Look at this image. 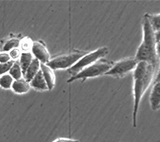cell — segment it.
Here are the masks:
<instances>
[{"label":"cell","instance_id":"obj_1","mask_svg":"<svg viewBox=\"0 0 160 142\" xmlns=\"http://www.w3.org/2000/svg\"><path fill=\"white\" fill-rule=\"evenodd\" d=\"M157 67L146 62H139L134 68V110H133V126L136 127L137 114L139 103L143 94L153 81Z\"/></svg>","mask_w":160,"mask_h":142},{"label":"cell","instance_id":"obj_2","mask_svg":"<svg viewBox=\"0 0 160 142\" xmlns=\"http://www.w3.org/2000/svg\"><path fill=\"white\" fill-rule=\"evenodd\" d=\"M143 41L138 48L135 59L138 62H146L158 67L159 58L156 53L155 33L153 32L146 15L143 16Z\"/></svg>","mask_w":160,"mask_h":142},{"label":"cell","instance_id":"obj_3","mask_svg":"<svg viewBox=\"0 0 160 142\" xmlns=\"http://www.w3.org/2000/svg\"><path fill=\"white\" fill-rule=\"evenodd\" d=\"M114 63H115L111 62V61L100 58L98 61H96V63H94L93 64H91V66H89L86 68H85L84 70L80 72L78 74L71 77L67 81V82L71 83V82L78 79L86 80V78L100 77L102 75H105L108 71H110V68H112L113 65H114Z\"/></svg>","mask_w":160,"mask_h":142},{"label":"cell","instance_id":"obj_4","mask_svg":"<svg viewBox=\"0 0 160 142\" xmlns=\"http://www.w3.org/2000/svg\"><path fill=\"white\" fill-rule=\"evenodd\" d=\"M87 53L88 52L85 51H71L69 53L54 57L50 59V61L47 63V65L53 71L57 69H69Z\"/></svg>","mask_w":160,"mask_h":142},{"label":"cell","instance_id":"obj_5","mask_svg":"<svg viewBox=\"0 0 160 142\" xmlns=\"http://www.w3.org/2000/svg\"><path fill=\"white\" fill-rule=\"evenodd\" d=\"M108 53H109V49L105 47L96 49L91 53H87L75 65L72 66V68H70L67 72L72 75V77H74L78 74L80 72L84 70L85 68L91 66L94 63H96V61L104 58L106 54H108Z\"/></svg>","mask_w":160,"mask_h":142},{"label":"cell","instance_id":"obj_6","mask_svg":"<svg viewBox=\"0 0 160 142\" xmlns=\"http://www.w3.org/2000/svg\"><path fill=\"white\" fill-rule=\"evenodd\" d=\"M138 61L135 58H127L115 63L110 71H108L105 75L112 76L115 77H123L131 71H134L138 64Z\"/></svg>","mask_w":160,"mask_h":142},{"label":"cell","instance_id":"obj_7","mask_svg":"<svg viewBox=\"0 0 160 142\" xmlns=\"http://www.w3.org/2000/svg\"><path fill=\"white\" fill-rule=\"evenodd\" d=\"M31 53L36 59L40 62V63L47 64L50 61L51 55L48 52L45 43L42 40L32 42L31 47Z\"/></svg>","mask_w":160,"mask_h":142},{"label":"cell","instance_id":"obj_8","mask_svg":"<svg viewBox=\"0 0 160 142\" xmlns=\"http://www.w3.org/2000/svg\"><path fill=\"white\" fill-rule=\"evenodd\" d=\"M149 101H150L151 108L153 111H158L159 110L160 106V82H159V74L157 76V80L153 84V89L151 92L150 97H149Z\"/></svg>","mask_w":160,"mask_h":142},{"label":"cell","instance_id":"obj_9","mask_svg":"<svg viewBox=\"0 0 160 142\" xmlns=\"http://www.w3.org/2000/svg\"><path fill=\"white\" fill-rule=\"evenodd\" d=\"M40 70L43 75V77L45 79L47 85H48V90H52L56 84V77L54 74V71L51 69L47 64L40 63Z\"/></svg>","mask_w":160,"mask_h":142},{"label":"cell","instance_id":"obj_10","mask_svg":"<svg viewBox=\"0 0 160 142\" xmlns=\"http://www.w3.org/2000/svg\"><path fill=\"white\" fill-rule=\"evenodd\" d=\"M30 87H33L34 89L38 90V91H48V87L47 85L43 75L42 73V71L39 70L38 72L35 75V77L32 79V81L29 82Z\"/></svg>","mask_w":160,"mask_h":142},{"label":"cell","instance_id":"obj_11","mask_svg":"<svg viewBox=\"0 0 160 142\" xmlns=\"http://www.w3.org/2000/svg\"><path fill=\"white\" fill-rule=\"evenodd\" d=\"M39 70H40V62L36 58H33L31 64L27 69L26 72L24 73V79L28 82H30Z\"/></svg>","mask_w":160,"mask_h":142},{"label":"cell","instance_id":"obj_12","mask_svg":"<svg viewBox=\"0 0 160 142\" xmlns=\"http://www.w3.org/2000/svg\"><path fill=\"white\" fill-rule=\"evenodd\" d=\"M30 87H31L29 85V82H27L24 78H21V79L15 80L14 82H12L11 88L17 94H24L28 92Z\"/></svg>","mask_w":160,"mask_h":142},{"label":"cell","instance_id":"obj_13","mask_svg":"<svg viewBox=\"0 0 160 142\" xmlns=\"http://www.w3.org/2000/svg\"><path fill=\"white\" fill-rule=\"evenodd\" d=\"M33 58V56H32L31 52H22L21 53L19 64L20 67H21L22 75H24V73L26 72L27 69L29 67V65L31 64Z\"/></svg>","mask_w":160,"mask_h":142},{"label":"cell","instance_id":"obj_14","mask_svg":"<svg viewBox=\"0 0 160 142\" xmlns=\"http://www.w3.org/2000/svg\"><path fill=\"white\" fill-rule=\"evenodd\" d=\"M9 73L8 74L13 78V80H18L21 79L22 77V72L21 67H20L19 62L18 61H15L13 64H12V68H10Z\"/></svg>","mask_w":160,"mask_h":142},{"label":"cell","instance_id":"obj_15","mask_svg":"<svg viewBox=\"0 0 160 142\" xmlns=\"http://www.w3.org/2000/svg\"><path fill=\"white\" fill-rule=\"evenodd\" d=\"M146 17L148 18V22L150 23L152 28H153V32H159V27H160V15L154 14L151 15L149 13H146Z\"/></svg>","mask_w":160,"mask_h":142},{"label":"cell","instance_id":"obj_16","mask_svg":"<svg viewBox=\"0 0 160 142\" xmlns=\"http://www.w3.org/2000/svg\"><path fill=\"white\" fill-rule=\"evenodd\" d=\"M20 39L17 38H12L8 39L5 44L2 47V52H10L12 49L18 48L20 46Z\"/></svg>","mask_w":160,"mask_h":142},{"label":"cell","instance_id":"obj_17","mask_svg":"<svg viewBox=\"0 0 160 142\" xmlns=\"http://www.w3.org/2000/svg\"><path fill=\"white\" fill-rule=\"evenodd\" d=\"M14 80L9 74H3L0 77V87L2 89H10Z\"/></svg>","mask_w":160,"mask_h":142},{"label":"cell","instance_id":"obj_18","mask_svg":"<svg viewBox=\"0 0 160 142\" xmlns=\"http://www.w3.org/2000/svg\"><path fill=\"white\" fill-rule=\"evenodd\" d=\"M15 61H9L8 63H0V76H2L3 74H6L8 72H9L10 68H12V64Z\"/></svg>","mask_w":160,"mask_h":142},{"label":"cell","instance_id":"obj_19","mask_svg":"<svg viewBox=\"0 0 160 142\" xmlns=\"http://www.w3.org/2000/svg\"><path fill=\"white\" fill-rule=\"evenodd\" d=\"M32 44V42L28 38H24L22 40L20 41V46H21L22 49L23 50V52H29L28 50L29 48L31 49Z\"/></svg>","mask_w":160,"mask_h":142},{"label":"cell","instance_id":"obj_20","mask_svg":"<svg viewBox=\"0 0 160 142\" xmlns=\"http://www.w3.org/2000/svg\"><path fill=\"white\" fill-rule=\"evenodd\" d=\"M8 54H9L10 58H11V60L13 61L19 58L20 55H21V52H20L19 49L15 48V49H12V50L10 51Z\"/></svg>","mask_w":160,"mask_h":142},{"label":"cell","instance_id":"obj_21","mask_svg":"<svg viewBox=\"0 0 160 142\" xmlns=\"http://www.w3.org/2000/svg\"><path fill=\"white\" fill-rule=\"evenodd\" d=\"M11 61V58H10L8 53L6 52H2L0 53V63H5Z\"/></svg>","mask_w":160,"mask_h":142},{"label":"cell","instance_id":"obj_22","mask_svg":"<svg viewBox=\"0 0 160 142\" xmlns=\"http://www.w3.org/2000/svg\"><path fill=\"white\" fill-rule=\"evenodd\" d=\"M54 142H79V141L76 140L67 139V138H59V139H57Z\"/></svg>","mask_w":160,"mask_h":142}]
</instances>
